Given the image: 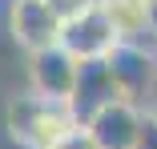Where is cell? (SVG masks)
I'll list each match as a JSON object with an SVG mask.
<instances>
[{"instance_id": "obj_5", "label": "cell", "mask_w": 157, "mask_h": 149, "mask_svg": "<svg viewBox=\"0 0 157 149\" xmlns=\"http://www.w3.org/2000/svg\"><path fill=\"white\" fill-rule=\"evenodd\" d=\"M113 101H121V85L109 69L105 56L97 61H81V73H77V89L69 97V109L77 117V125H89L101 109H109Z\"/></svg>"}, {"instance_id": "obj_6", "label": "cell", "mask_w": 157, "mask_h": 149, "mask_svg": "<svg viewBox=\"0 0 157 149\" xmlns=\"http://www.w3.org/2000/svg\"><path fill=\"white\" fill-rule=\"evenodd\" d=\"M77 73H81V61L65 44H52V48H40L28 56V89H36L40 97L69 101L77 89Z\"/></svg>"}, {"instance_id": "obj_2", "label": "cell", "mask_w": 157, "mask_h": 149, "mask_svg": "<svg viewBox=\"0 0 157 149\" xmlns=\"http://www.w3.org/2000/svg\"><path fill=\"white\" fill-rule=\"evenodd\" d=\"M105 61L121 85V97L141 105V109H153V101H157V52H153V44L121 40Z\"/></svg>"}, {"instance_id": "obj_1", "label": "cell", "mask_w": 157, "mask_h": 149, "mask_svg": "<svg viewBox=\"0 0 157 149\" xmlns=\"http://www.w3.org/2000/svg\"><path fill=\"white\" fill-rule=\"evenodd\" d=\"M69 129H77V117H73L69 101L40 97L36 89L12 93V101L4 105V133L16 137L28 149H48L56 137H65Z\"/></svg>"}, {"instance_id": "obj_8", "label": "cell", "mask_w": 157, "mask_h": 149, "mask_svg": "<svg viewBox=\"0 0 157 149\" xmlns=\"http://www.w3.org/2000/svg\"><path fill=\"white\" fill-rule=\"evenodd\" d=\"M117 36L129 44H157L153 28H149V0H101Z\"/></svg>"}, {"instance_id": "obj_4", "label": "cell", "mask_w": 157, "mask_h": 149, "mask_svg": "<svg viewBox=\"0 0 157 149\" xmlns=\"http://www.w3.org/2000/svg\"><path fill=\"white\" fill-rule=\"evenodd\" d=\"M60 44H65L77 61H97V56H109L121 36H117V28L105 12L101 0H93V4H85L77 16L65 20V32H60Z\"/></svg>"}, {"instance_id": "obj_12", "label": "cell", "mask_w": 157, "mask_h": 149, "mask_svg": "<svg viewBox=\"0 0 157 149\" xmlns=\"http://www.w3.org/2000/svg\"><path fill=\"white\" fill-rule=\"evenodd\" d=\"M149 113H157V101H153V109H149Z\"/></svg>"}, {"instance_id": "obj_9", "label": "cell", "mask_w": 157, "mask_h": 149, "mask_svg": "<svg viewBox=\"0 0 157 149\" xmlns=\"http://www.w3.org/2000/svg\"><path fill=\"white\" fill-rule=\"evenodd\" d=\"M48 149H101V145L93 141V133H89L85 125H77V129H69L65 137H56Z\"/></svg>"}, {"instance_id": "obj_10", "label": "cell", "mask_w": 157, "mask_h": 149, "mask_svg": "<svg viewBox=\"0 0 157 149\" xmlns=\"http://www.w3.org/2000/svg\"><path fill=\"white\" fill-rule=\"evenodd\" d=\"M137 149H157V113H145V129H141Z\"/></svg>"}, {"instance_id": "obj_11", "label": "cell", "mask_w": 157, "mask_h": 149, "mask_svg": "<svg viewBox=\"0 0 157 149\" xmlns=\"http://www.w3.org/2000/svg\"><path fill=\"white\" fill-rule=\"evenodd\" d=\"M149 28H153V40H157V0H149Z\"/></svg>"}, {"instance_id": "obj_7", "label": "cell", "mask_w": 157, "mask_h": 149, "mask_svg": "<svg viewBox=\"0 0 157 149\" xmlns=\"http://www.w3.org/2000/svg\"><path fill=\"white\" fill-rule=\"evenodd\" d=\"M145 113L149 109H141V105L121 97L109 109H101L85 129L93 133V141L101 149H137L141 145V129H145Z\"/></svg>"}, {"instance_id": "obj_3", "label": "cell", "mask_w": 157, "mask_h": 149, "mask_svg": "<svg viewBox=\"0 0 157 149\" xmlns=\"http://www.w3.org/2000/svg\"><path fill=\"white\" fill-rule=\"evenodd\" d=\"M60 32H65V16L52 8V0H12L8 4V36L28 56L60 44Z\"/></svg>"}]
</instances>
